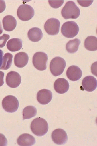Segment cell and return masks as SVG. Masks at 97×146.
<instances>
[{
  "label": "cell",
  "mask_w": 97,
  "mask_h": 146,
  "mask_svg": "<svg viewBox=\"0 0 97 146\" xmlns=\"http://www.w3.org/2000/svg\"><path fill=\"white\" fill-rule=\"evenodd\" d=\"M52 98V93L50 90L47 89L40 90L37 95V101L42 105L48 104L51 101Z\"/></svg>",
  "instance_id": "obj_11"
},
{
  "label": "cell",
  "mask_w": 97,
  "mask_h": 146,
  "mask_svg": "<svg viewBox=\"0 0 97 146\" xmlns=\"http://www.w3.org/2000/svg\"><path fill=\"white\" fill-rule=\"evenodd\" d=\"M91 71L93 74L97 76V62H95L92 65Z\"/></svg>",
  "instance_id": "obj_29"
},
{
  "label": "cell",
  "mask_w": 97,
  "mask_h": 146,
  "mask_svg": "<svg viewBox=\"0 0 97 146\" xmlns=\"http://www.w3.org/2000/svg\"><path fill=\"white\" fill-rule=\"evenodd\" d=\"M64 2V1H48L50 6L54 8H58L61 7Z\"/></svg>",
  "instance_id": "obj_24"
},
{
  "label": "cell",
  "mask_w": 97,
  "mask_h": 146,
  "mask_svg": "<svg viewBox=\"0 0 97 146\" xmlns=\"http://www.w3.org/2000/svg\"><path fill=\"white\" fill-rule=\"evenodd\" d=\"M47 60L48 56L47 54L44 52H38L33 55L32 63L33 66L38 70L44 71L46 69Z\"/></svg>",
  "instance_id": "obj_6"
},
{
  "label": "cell",
  "mask_w": 97,
  "mask_h": 146,
  "mask_svg": "<svg viewBox=\"0 0 97 146\" xmlns=\"http://www.w3.org/2000/svg\"><path fill=\"white\" fill-rule=\"evenodd\" d=\"M66 63L64 59L56 57L52 60L50 64V72L55 77L60 76L64 72Z\"/></svg>",
  "instance_id": "obj_4"
},
{
  "label": "cell",
  "mask_w": 97,
  "mask_h": 146,
  "mask_svg": "<svg viewBox=\"0 0 97 146\" xmlns=\"http://www.w3.org/2000/svg\"><path fill=\"white\" fill-rule=\"evenodd\" d=\"M21 77L19 73L15 71H11L7 74L6 83L9 87L16 88L19 86L21 82Z\"/></svg>",
  "instance_id": "obj_10"
},
{
  "label": "cell",
  "mask_w": 97,
  "mask_h": 146,
  "mask_svg": "<svg viewBox=\"0 0 97 146\" xmlns=\"http://www.w3.org/2000/svg\"><path fill=\"white\" fill-rule=\"evenodd\" d=\"M4 73L1 71H0V87L2 86L4 84Z\"/></svg>",
  "instance_id": "obj_30"
},
{
  "label": "cell",
  "mask_w": 97,
  "mask_h": 146,
  "mask_svg": "<svg viewBox=\"0 0 97 146\" xmlns=\"http://www.w3.org/2000/svg\"><path fill=\"white\" fill-rule=\"evenodd\" d=\"M3 54H4V53H3V51L0 49V68L2 66V64H3Z\"/></svg>",
  "instance_id": "obj_31"
},
{
  "label": "cell",
  "mask_w": 97,
  "mask_h": 146,
  "mask_svg": "<svg viewBox=\"0 0 97 146\" xmlns=\"http://www.w3.org/2000/svg\"><path fill=\"white\" fill-rule=\"evenodd\" d=\"M13 55L11 54L7 53L3 57V64L0 69L6 70L10 68L12 63Z\"/></svg>",
  "instance_id": "obj_23"
},
{
  "label": "cell",
  "mask_w": 97,
  "mask_h": 146,
  "mask_svg": "<svg viewBox=\"0 0 97 146\" xmlns=\"http://www.w3.org/2000/svg\"><path fill=\"white\" fill-rule=\"evenodd\" d=\"M17 142L19 146H31L35 144L36 141L32 135L25 133L22 134L18 137Z\"/></svg>",
  "instance_id": "obj_15"
},
{
  "label": "cell",
  "mask_w": 97,
  "mask_h": 146,
  "mask_svg": "<svg viewBox=\"0 0 97 146\" xmlns=\"http://www.w3.org/2000/svg\"><path fill=\"white\" fill-rule=\"evenodd\" d=\"M9 38L10 36L8 34H4L1 36H0V48H3L5 46L6 42Z\"/></svg>",
  "instance_id": "obj_25"
},
{
  "label": "cell",
  "mask_w": 97,
  "mask_h": 146,
  "mask_svg": "<svg viewBox=\"0 0 97 146\" xmlns=\"http://www.w3.org/2000/svg\"><path fill=\"white\" fill-rule=\"evenodd\" d=\"M51 137L53 141L57 145L64 144L68 141L66 132L61 129H58L54 131L52 133Z\"/></svg>",
  "instance_id": "obj_9"
},
{
  "label": "cell",
  "mask_w": 97,
  "mask_h": 146,
  "mask_svg": "<svg viewBox=\"0 0 97 146\" xmlns=\"http://www.w3.org/2000/svg\"><path fill=\"white\" fill-rule=\"evenodd\" d=\"M79 31V27L76 22L73 21L66 22L61 27V33L67 38H72L75 37Z\"/></svg>",
  "instance_id": "obj_3"
},
{
  "label": "cell",
  "mask_w": 97,
  "mask_h": 146,
  "mask_svg": "<svg viewBox=\"0 0 97 146\" xmlns=\"http://www.w3.org/2000/svg\"><path fill=\"white\" fill-rule=\"evenodd\" d=\"M31 129L33 133L36 136H43L48 132V124L43 118H37L32 121Z\"/></svg>",
  "instance_id": "obj_1"
},
{
  "label": "cell",
  "mask_w": 97,
  "mask_h": 146,
  "mask_svg": "<svg viewBox=\"0 0 97 146\" xmlns=\"http://www.w3.org/2000/svg\"><path fill=\"white\" fill-rule=\"evenodd\" d=\"M77 1L82 7H87L91 5L93 1Z\"/></svg>",
  "instance_id": "obj_26"
},
{
  "label": "cell",
  "mask_w": 97,
  "mask_h": 146,
  "mask_svg": "<svg viewBox=\"0 0 97 146\" xmlns=\"http://www.w3.org/2000/svg\"><path fill=\"white\" fill-rule=\"evenodd\" d=\"M54 87L57 93L64 94L66 93L69 89V84L66 79L59 78L55 82Z\"/></svg>",
  "instance_id": "obj_14"
},
{
  "label": "cell",
  "mask_w": 97,
  "mask_h": 146,
  "mask_svg": "<svg viewBox=\"0 0 97 146\" xmlns=\"http://www.w3.org/2000/svg\"><path fill=\"white\" fill-rule=\"evenodd\" d=\"M3 24L4 29L11 32L13 31L17 26V21L15 17L11 15H7L3 18Z\"/></svg>",
  "instance_id": "obj_17"
},
{
  "label": "cell",
  "mask_w": 97,
  "mask_h": 146,
  "mask_svg": "<svg viewBox=\"0 0 97 146\" xmlns=\"http://www.w3.org/2000/svg\"><path fill=\"white\" fill-rule=\"evenodd\" d=\"M80 44V41L78 38L70 40L67 43L66 46V51L69 53H75L78 50Z\"/></svg>",
  "instance_id": "obj_21"
},
{
  "label": "cell",
  "mask_w": 97,
  "mask_h": 146,
  "mask_svg": "<svg viewBox=\"0 0 97 146\" xmlns=\"http://www.w3.org/2000/svg\"><path fill=\"white\" fill-rule=\"evenodd\" d=\"M6 7V3L4 1H0V13L4 11Z\"/></svg>",
  "instance_id": "obj_28"
},
{
  "label": "cell",
  "mask_w": 97,
  "mask_h": 146,
  "mask_svg": "<svg viewBox=\"0 0 97 146\" xmlns=\"http://www.w3.org/2000/svg\"><path fill=\"white\" fill-rule=\"evenodd\" d=\"M85 48L89 51H96L97 50V38L93 36L87 37L85 39Z\"/></svg>",
  "instance_id": "obj_20"
},
{
  "label": "cell",
  "mask_w": 97,
  "mask_h": 146,
  "mask_svg": "<svg viewBox=\"0 0 97 146\" xmlns=\"http://www.w3.org/2000/svg\"><path fill=\"white\" fill-rule=\"evenodd\" d=\"M19 103L17 98L12 95H8L3 99L2 106L5 111L9 113L16 112L19 107Z\"/></svg>",
  "instance_id": "obj_5"
},
{
  "label": "cell",
  "mask_w": 97,
  "mask_h": 146,
  "mask_svg": "<svg viewBox=\"0 0 97 146\" xmlns=\"http://www.w3.org/2000/svg\"><path fill=\"white\" fill-rule=\"evenodd\" d=\"M7 49L12 52L19 51L22 48V41L19 38H12L7 42Z\"/></svg>",
  "instance_id": "obj_19"
},
{
  "label": "cell",
  "mask_w": 97,
  "mask_h": 146,
  "mask_svg": "<svg viewBox=\"0 0 97 146\" xmlns=\"http://www.w3.org/2000/svg\"><path fill=\"white\" fill-rule=\"evenodd\" d=\"M27 35L29 40L33 42L39 41L43 36L41 30L37 27L32 28L29 30Z\"/></svg>",
  "instance_id": "obj_18"
},
{
  "label": "cell",
  "mask_w": 97,
  "mask_h": 146,
  "mask_svg": "<svg viewBox=\"0 0 97 146\" xmlns=\"http://www.w3.org/2000/svg\"><path fill=\"white\" fill-rule=\"evenodd\" d=\"M28 54L25 52H20L17 54L14 58V63L18 68H23L26 66L29 62Z\"/></svg>",
  "instance_id": "obj_16"
},
{
  "label": "cell",
  "mask_w": 97,
  "mask_h": 146,
  "mask_svg": "<svg viewBox=\"0 0 97 146\" xmlns=\"http://www.w3.org/2000/svg\"><path fill=\"white\" fill-rule=\"evenodd\" d=\"M3 32V28H2V26L1 23V21H0V34H2Z\"/></svg>",
  "instance_id": "obj_32"
},
{
  "label": "cell",
  "mask_w": 97,
  "mask_h": 146,
  "mask_svg": "<svg viewBox=\"0 0 97 146\" xmlns=\"http://www.w3.org/2000/svg\"><path fill=\"white\" fill-rule=\"evenodd\" d=\"M80 9L76 4L72 1H69L66 3L61 11V15L64 19H76L80 15Z\"/></svg>",
  "instance_id": "obj_2"
},
{
  "label": "cell",
  "mask_w": 97,
  "mask_h": 146,
  "mask_svg": "<svg viewBox=\"0 0 97 146\" xmlns=\"http://www.w3.org/2000/svg\"><path fill=\"white\" fill-rule=\"evenodd\" d=\"M7 141L5 136L3 134L0 133V146L7 145Z\"/></svg>",
  "instance_id": "obj_27"
},
{
  "label": "cell",
  "mask_w": 97,
  "mask_h": 146,
  "mask_svg": "<svg viewBox=\"0 0 97 146\" xmlns=\"http://www.w3.org/2000/svg\"><path fill=\"white\" fill-rule=\"evenodd\" d=\"M82 72L79 67L72 65L68 68L66 76L68 79L73 81H77L81 78Z\"/></svg>",
  "instance_id": "obj_13"
},
{
  "label": "cell",
  "mask_w": 97,
  "mask_h": 146,
  "mask_svg": "<svg viewBox=\"0 0 97 146\" xmlns=\"http://www.w3.org/2000/svg\"><path fill=\"white\" fill-rule=\"evenodd\" d=\"M82 86L86 91L88 92H92L96 89L97 79L93 76H86L82 81Z\"/></svg>",
  "instance_id": "obj_12"
},
{
  "label": "cell",
  "mask_w": 97,
  "mask_h": 146,
  "mask_svg": "<svg viewBox=\"0 0 97 146\" xmlns=\"http://www.w3.org/2000/svg\"><path fill=\"white\" fill-rule=\"evenodd\" d=\"M60 22L58 19L51 18L45 22L44 28L46 33L49 35H57L60 31Z\"/></svg>",
  "instance_id": "obj_8"
},
{
  "label": "cell",
  "mask_w": 97,
  "mask_h": 146,
  "mask_svg": "<svg viewBox=\"0 0 97 146\" xmlns=\"http://www.w3.org/2000/svg\"><path fill=\"white\" fill-rule=\"evenodd\" d=\"M37 111L36 108L34 106H28L24 108L23 111V119H28L35 117L36 115Z\"/></svg>",
  "instance_id": "obj_22"
},
{
  "label": "cell",
  "mask_w": 97,
  "mask_h": 146,
  "mask_svg": "<svg viewBox=\"0 0 97 146\" xmlns=\"http://www.w3.org/2000/svg\"><path fill=\"white\" fill-rule=\"evenodd\" d=\"M35 12L33 7L27 4L20 5L17 11V16L22 21H27L31 20L34 15Z\"/></svg>",
  "instance_id": "obj_7"
}]
</instances>
